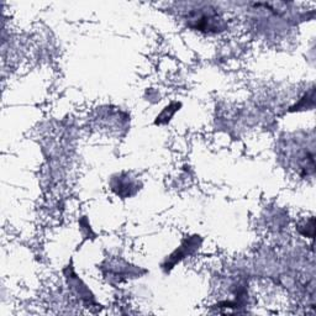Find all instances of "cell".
<instances>
[{
  "label": "cell",
  "instance_id": "obj_1",
  "mask_svg": "<svg viewBox=\"0 0 316 316\" xmlns=\"http://www.w3.org/2000/svg\"><path fill=\"white\" fill-rule=\"evenodd\" d=\"M132 188H135V184L129 179V177L119 178L118 182L113 184L114 191H116V193L121 196H131L132 194L130 193V191Z\"/></svg>",
  "mask_w": 316,
  "mask_h": 316
}]
</instances>
